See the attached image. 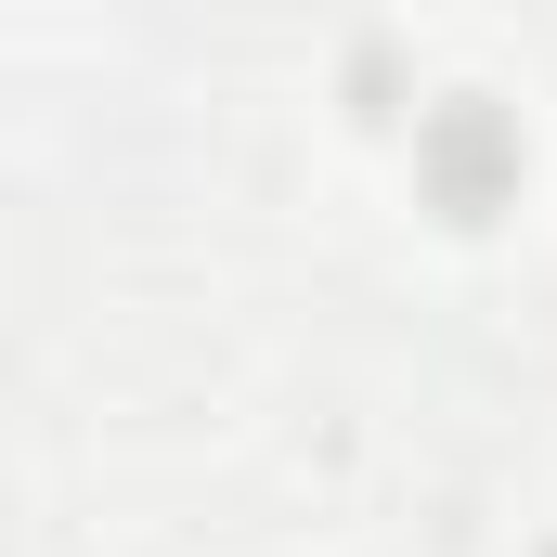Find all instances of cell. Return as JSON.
Listing matches in <instances>:
<instances>
[{"label":"cell","instance_id":"6da1fadb","mask_svg":"<svg viewBox=\"0 0 557 557\" xmlns=\"http://www.w3.org/2000/svg\"><path fill=\"white\" fill-rule=\"evenodd\" d=\"M416 169H428V195H441L454 221H493V208L519 195V131H506L493 104H441L416 131Z\"/></svg>","mask_w":557,"mask_h":557}]
</instances>
